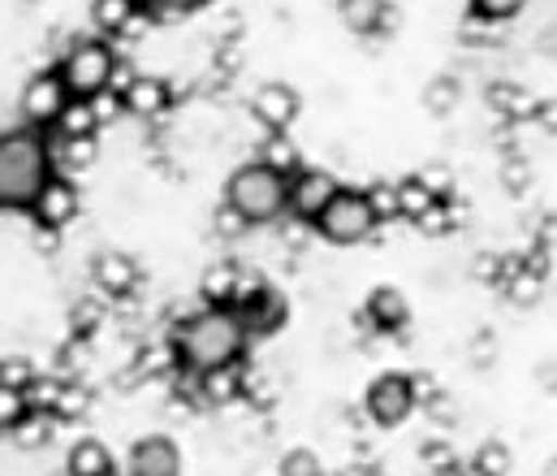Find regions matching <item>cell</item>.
I'll return each mask as SVG.
<instances>
[{
	"label": "cell",
	"instance_id": "cell-18",
	"mask_svg": "<svg viewBox=\"0 0 557 476\" xmlns=\"http://www.w3.org/2000/svg\"><path fill=\"white\" fill-rule=\"evenodd\" d=\"M96 126H100L96 105H91V100H70L65 113L57 118L52 135H61V139H96Z\"/></svg>",
	"mask_w": 557,
	"mask_h": 476
},
{
	"label": "cell",
	"instance_id": "cell-29",
	"mask_svg": "<svg viewBox=\"0 0 557 476\" xmlns=\"http://www.w3.org/2000/svg\"><path fill=\"white\" fill-rule=\"evenodd\" d=\"M528 0H467L475 22H510Z\"/></svg>",
	"mask_w": 557,
	"mask_h": 476
},
{
	"label": "cell",
	"instance_id": "cell-32",
	"mask_svg": "<svg viewBox=\"0 0 557 476\" xmlns=\"http://www.w3.org/2000/svg\"><path fill=\"white\" fill-rule=\"evenodd\" d=\"M199 4H208V0H139V9L147 17H164V13H190V9H199Z\"/></svg>",
	"mask_w": 557,
	"mask_h": 476
},
{
	"label": "cell",
	"instance_id": "cell-2",
	"mask_svg": "<svg viewBox=\"0 0 557 476\" xmlns=\"http://www.w3.org/2000/svg\"><path fill=\"white\" fill-rule=\"evenodd\" d=\"M52 173L57 169L48 157V135L30 126L0 135V212H30Z\"/></svg>",
	"mask_w": 557,
	"mask_h": 476
},
{
	"label": "cell",
	"instance_id": "cell-25",
	"mask_svg": "<svg viewBox=\"0 0 557 476\" xmlns=\"http://www.w3.org/2000/svg\"><path fill=\"white\" fill-rule=\"evenodd\" d=\"M277 476H329V473H324V464H320V455L311 447H294V451L281 455Z\"/></svg>",
	"mask_w": 557,
	"mask_h": 476
},
{
	"label": "cell",
	"instance_id": "cell-27",
	"mask_svg": "<svg viewBox=\"0 0 557 476\" xmlns=\"http://www.w3.org/2000/svg\"><path fill=\"white\" fill-rule=\"evenodd\" d=\"M506 473H510V451H506V442L488 438L475 451V476H506Z\"/></svg>",
	"mask_w": 557,
	"mask_h": 476
},
{
	"label": "cell",
	"instance_id": "cell-21",
	"mask_svg": "<svg viewBox=\"0 0 557 476\" xmlns=\"http://www.w3.org/2000/svg\"><path fill=\"white\" fill-rule=\"evenodd\" d=\"M394 195H398V217H411V221H419V217H428L436 204H445V199H436L423 182L416 178H403V182H394Z\"/></svg>",
	"mask_w": 557,
	"mask_h": 476
},
{
	"label": "cell",
	"instance_id": "cell-23",
	"mask_svg": "<svg viewBox=\"0 0 557 476\" xmlns=\"http://www.w3.org/2000/svg\"><path fill=\"white\" fill-rule=\"evenodd\" d=\"M87 412H91V390L78 386V381H61V394H57L52 416L57 420H83Z\"/></svg>",
	"mask_w": 557,
	"mask_h": 476
},
{
	"label": "cell",
	"instance_id": "cell-16",
	"mask_svg": "<svg viewBox=\"0 0 557 476\" xmlns=\"http://www.w3.org/2000/svg\"><path fill=\"white\" fill-rule=\"evenodd\" d=\"M337 17L350 35H376L394 26L389 0H337Z\"/></svg>",
	"mask_w": 557,
	"mask_h": 476
},
{
	"label": "cell",
	"instance_id": "cell-31",
	"mask_svg": "<svg viewBox=\"0 0 557 476\" xmlns=\"http://www.w3.org/2000/svg\"><path fill=\"white\" fill-rule=\"evenodd\" d=\"M22 416H26V399H22V390H9V386H0V429H17L22 425Z\"/></svg>",
	"mask_w": 557,
	"mask_h": 476
},
{
	"label": "cell",
	"instance_id": "cell-26",
	"mask_svg": "<svg viewBox=\"0 0 557 476\" xmlns=\"http://www.w3.org/2000/svg\"><path fill=\"white\" fill-rule=\"evenodd\" d=\"M57 394H61V381H57V377H44V373L22 390L26 412H48V416H52V407H57Z\"/></svg>",
	"mask_w": 557,
	"mask_h": 476
},
{
	"label": "cell",
	"instance_id": "cell-9",
	"mask_svg": "<svg viewBox=\"0 0 557 476\" xmlns=\"http://www.w3.org/2000/svg\"><path fill=\"white\" fill-rule=\"evenodd\" d=\"M342 191V182L329 173V169H298L294 178H289V212L298 217V221H307V225H315V217L329 208V199Z\"/></svg>",
	"mask_w": 557,
	"mask_h": 476
},
{
	"label": "cell",
	"instance_id": "cell-14",
	"mask_svg": "<svg viewBox=\"0 0 557 476\" xmlns=\"http://www.w3.org/2000/svg\"><path fill=\"white\" fill-rule=\"evenodd\" d=\"M117 100H122V109L135 113V118H160V113L169 109V100H173V87H169L164 78H156V74H135V78L117 91Z\"/></svg>",
	"mask_w": 557,
	"mask_h": 476
},
{
	"label": "cell",
	"instance_id": "cell-28",
	"mask_svg": "<svg viewBox=\"0 0 557 476\" xmlns=\"http://www.w3.org/2000/svg\"><path fill=\"white\" fill-rule=\"evenodd\" d=\"M260 160H264V164H273V169L285 173V178H294V173H298V152H294V144H289L285 135H269V144H264Z\"/></svg>",
	"mask_w": 557,
	"mask_h": 476
},
{
	"label": "cell",
	"instance_id": "cell-30",
	"mask_svg": "<svg viewBox=\"0 0 557 476\" xmlns=\"http://www.w3.org/2000/svg\"><path fill=\"white\" fill-rule=\"evenodd\" d=\"M35 377H39V373H35V364H30V359H22V355L0 359V386H9V390H26Z\"/></svg>",
	"mask_w": 557,
	"mask_h": 476
},
{
	"label": "cell",
	"instance_id": "cell-7",
	"mask_svg": "<svg viewBox=\"0 0 557 476\" xmlns=\"http://www.w3.org/2000/svg\"><path fill=\"white\" fill-rule=\"evenodd\" d=\"M70 100H74V96L65 91L61 74H57V70H44V74H35V78L22 87V122L44 135V131L57 126V118L65 113Z\"/></svg>",
	"mask_w": 557,
	"mask_h": 476
},
{
	"label": "cell",
	"instance_id": "cell-11",
	"mask_svg": "<svg viewBox=\"0 0 557 476\" xmlns=\"http://www.w3.org/2000/svg\"><path fill=\"white\" fill-rule=\"evenodd\" d=\"M126 476H182V451L173 438L151 434L139 438L126 455Z\"/></svg>",
	"mask_w": 557,
	"mask_h": 476
},
{
	"label": "cell",
	"instance_id": "cell-33",
	"mask_svg": "<svg viewBox=\"0 0 557 476\" xmlns=\"http://www.w3.org/2000/svg\"><path fill=\"white\" fill-rule=\"evenodd\" d=\"M368 199H372V208H376V217H381V221H385V217H398V195H394V186H389V182L372 186V191H368Z\"/></svg>",
	"mask_w": 557,
	"mask_h": 476
},
{
	"label": "cell",
	"instance_id": "cell-19",
	"mask_svg": "<svg viewBox=\"0 0 557 476\" xmlns=\"http://www.w3.org/2000/svg\"><path fill=\"white\" fill-rule=\"evenodd\" d=\"M247 286H251V282H243V273H238L234 265H216V269L203 278V300H208V304H225V308H234L238 295H243Z\"/></svg>",
	"mask_w": 557,
	"mask_h": 476
},
{
	"label": "cell",
	"instance_id": "cell-13",
	"mask_svg": "<svg viewBox=\"0 0 557 476\" xmlns=\"http://www.w3.org/2000/svg\"><path fill=\"white\" fill-rule=\"evenodd\" d=\"M91 282L113 295V300H126L135 286H139V260L126 256V252H100L96 265H91Z\"/></svg>",
	"mask_w": 557,
	"mask_h": 476
},
{
	"label": "cell",
	"instance_id": "cell-20",
	"mask_svg": "<svg viewBox=\"0 0 557 476\" xmlns=\"http://www.w3.org/2000/svg\"><path fill=\"white\" fill-rule=\"evenodd\" d=\"M139 13V0H91V22L100 35H122L126 22H135Z\"/></svg>",
	"mask_w": 557,
	"mask_h": 476
},
{
	"label": "cell",
	"instance_id": "cell-3",
	"mask_svg": "<svg viewBox=\"0 0 557 476\" xmlns=\"http://www.w3.org/2000/svg\"><path fill=\"white\" fill-rule=\"evenodd\" d=\"M289 204V178L277 173L264 160H247L230 173L225 182V208H234L247 225H269L277 221Z\"/></svg>",
	"mask_w": 557,
	"mask_h": 476
},
{
	"label": "cell",
	"instance_id": "cell-17",
	"mask_svg": "<svg viewBox=\"0 0 557 476\" xmlns=\"http://www.w3.org/2000/svg\"><path fill=\"white\" fill-rule=\"evenodd\" d=\"M65 473L70 476H117V464H113V451L96 438H83L70 447L65 455Z\"/></svg>",
	"mask_w": 557,
	"mask_h": 476
},
{
	"label": "cell",
	"instance_id": "cell-35",
	"mask_svg": "<svg viewBox=\"0 0 557 476\" xmlns=\"http://www.w3.org/2000/svg\"><path fill=\"white\" fill-rule=\"evenodd\" d=\"M238 230H247V221H243L234 208H225V204H221V212H216V234H221V239H234Z\"/></svg>",
	"mask_w": 557,
	"mask_h": 476
},
{
	"label": "cell",
	"instance_id": "cell-4",
	"mask_svg": "<svg viewBox=\"0 0 557 476\" xmlns=\"http://www.w3.org/2000/svg\"><path fill=\"white\" fill-rule=\"evenodd\" d=\"M57 74L74 100H96L117 83V52L109 39H78L57 61Z\"/></svg>",
	"mask_w": 557,
	"mask_h": 476
},
{
	"label": "cell",
	"instance_id": "cell-34",
	"mask_svg": "<svg viewBox=\"0 0 557 476\" xmlns=\"http://www.w3.org/2000/svg\"><path fill=\"white\" fill-rule=\"evenodd\" d=\"M428 91H432V96H428L432 113H445V109H449V105H445V96H449V100H458V96H454V91H458V83H454V78H436Z\"/></svg>",
	"mask_w": 557,
	"mask_h": 476
},
{
	"label": "cell",
	"instance_id": "cell-15",
	"mask_svg": "<svg viewBox=\"0 0 557 476\" xmlns=\"http://www.w3.org/2000/svg\"><path fill=\"white\" fill-rule=\"evenodd\" d=\"M363 313H368V325H372L376 333H398V329H407V320H411V304H407V295H403L398 286H372Z\"/></svg>",
	"mask_w": 557,
	"mask_h": 476
},
{
	"label": "cell",
	"instance_id": "cell-10",
	"mask_svg": "<svg viewBox=\"0 0 557 476\" xmlns=\"http://www.w3.org/2000/svg\"><path fill=\"white\" fill-rule=\"evenodd\" d=\"M30 217H35V225H44V230H65V225L78 217V186H74V178L52 173V178L44 182V191L35 195Z\"/></svg>",
	"mask_w": 557,
	"mask_h": 476
},
{
	"label": "cell",
	"instance_id": "cell-1",
	"mask_svg": "<svg viewBox=\"0 0 557 476\" xmlns=\"http://www.w3.org/2000/svg\"><path fill=\"white\" fill-rule=\"evenodd\" d=\"M243 355H247V329H243L238 313L225 304H203L199 313L177 320V329H173V359L190 377H212V373L238 368Z\"/></svg>",
	"mask_w": 557,
	"mask_h": 476
},
{
	"label": "cell",
	"instance_id": "cell-8",
	"mask_svg": "<svg viewBox=\"0 0 557 476\" xmlns=\"http://www.w3.org/2000/svg\"><path fill=\"white\" fill-rule=\"evenodd\" d=\"M234 313H238V320H243L247 338H273L277 329H285V320H289V304H285L281 291L251 282V286L238 295Z\"/></svg>",
	"mask_w": 557,
	"mask_h": 476
},
{
	"label": "cell",
	"instance_id": "cell-22",
	"mask_svg": "<svg viewBox=\"0 0 557 476\" xmlns=\"http://www.w3.org/2000/svg\"><path fill=\"white\" fill-rule=\"evenodd\" d=\"M48 157H52V169L61 164L65 178H70V173H78V169L91 164V157H96V139H61V135H57V148L48 144Z\"/></svg>",
	"mask_w": 557,
	"mask_h": 476
},
{
	"label": "cell",
	"instance_id": "cell-5",
	"mask_svg": "<svg viewBox=\"0 0 557 476\" xmlns=\"http://www.w3.org/2000/svg\"><path fill=\"white\" fill-rule=\"evenodd\" d=\"M376 225H381V217H376L368 191H359V186H342L329 199V208L315 217V234L333 247H359L376 234Z\"/></svg>",
	"mask_w": 557,
	"mask_h": 476
},
{
	"label": "cell",
	"instance_id": "cell-12",
	"mask_svg": "<svg viewBox=\"0 0 557 476\" xmlns=\"http://www.w3.org/2000/svg\"><path fill=\"white\" fill-rule=\"evenodd\" d=\"M298 109H302V100H298V91H294L289 83H264V87L256 91V100H251V113H256V122H260L269 135H285V131L294 126Z\"/></svg>",
	"mask_w": 557,
	"mask_h": 476
},
{
	"label": "cell",
	"instance_id": "cell-6",
	"mask_svg": "<svg viewBox=\"0 0 557 476\" xmlns=\"http://www.w3.org/2000/svg\"><path fill=\"white\" fill-rule=\"evenodd\" d=\"M363 412H368V420L381 425V429L407 425L411 412H416L411 377H407V373H381V377H372V386H368V394H363Z\"/></svg>",
	"mask_w": 557,
	"mask_h": 476
},
{
	"label": "cell",
	"instance_id": "cell-24",
	"mask_svg": "<svg viewBox=\"0 0 557 476\" xmlns=\"http://www.w3.org/2000/svg\"><path fill=\"white\" fill-rule=\"evenodd\" d=\"M52 429H57V416H48V412H26L22 425L13 429V438H17L22 451H30V447H44V442L52 438Z\"/></svg>",
	"mask_w": 557,
	"mask_h": 476
}]
</instances>
